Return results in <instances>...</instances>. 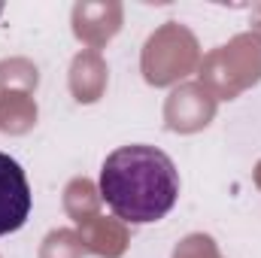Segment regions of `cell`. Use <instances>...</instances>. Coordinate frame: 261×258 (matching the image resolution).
I'll use <instances>...</instances> for the list:
<instances>
[{"instance_id": "cell-1", "label": "cell", "mask_w": 261, "mask_h": 258, "mask_svg": "<svg viewBox=\"0 0 261 258\" xmlns=\"http://www.w3.org/2000/svg\"><path fill=\"white\" fill-rule=\"evenodd\" d=\"M100 197L130 225L164 219L179 197V173L167 152L155 146H122L100 167Z\"/></svg>"}, {"instance_id": "cell-2", "label": "cell", "mask_w": 261, "mask_h": 258, "mask_svg": "<svg viewBox=\"0 0 261 258\" xmlns=\"http://www.w3.org/2000/svg\"><path fill=\"white\" fill-rule=\"evenodd\" d=\"M31 203H34V194L21 164L6 152H0V237L18 231L28 222Z\"/></svg>"}]
</instances>
